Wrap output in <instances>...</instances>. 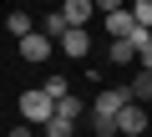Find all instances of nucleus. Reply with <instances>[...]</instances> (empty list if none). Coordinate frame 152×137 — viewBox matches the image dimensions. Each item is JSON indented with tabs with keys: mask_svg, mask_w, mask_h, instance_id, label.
<instances>
[{
	"mask_svg": "<svg viewBox=\"0 0 152 137\" xmlns=\"http://www.w3.org/2000/svg\"><path fill=\"white\" fill-rule=\"evenodd\" d=\"M107 61H112V66H132V61H137V46H132V41H112Z\"/></svg>",
	"mask_w": 152,
	"mask_h": 137,
	"instance_id": "9",
	"label": "nucleus"
},
{
	"mask_svg": "<svg viewBox=\"0 0 152 137\" xmlns=\"http://www.w3.org/2000/svg\"><path fill=\"white\" fill-rule=\"evenodd\" d=\"M66 31H71V21H66V15H61V10H56V15H41V36H51V41H56V46H61V41H66Z\"/></svg>",
	"mask_w": 152,
	"mask_h": 137,
	"instance_id": "7",
	"label": "nucleus"
},
{
	"mask_svg": "<svg viewBox=\"0 0 152 137\" xmlns=\"http://www.w3.org/2000/svg\"><path fill=\"white\" fill-rule=\"evenodd\" d=\"M5 31H10L15 41H26V36H36V31H41V21H36L31 10H20V5H15V10L5 15Z\"/></svg>",
	"mask_w": 152,
	"mask_h": 137,
	"instance_id": "4",
	"label": "nucleus"
},
{
	"mask_svg": "<svg viewBox=\"0 0 152 137\" xmlns=\"http://www.w3.org/2000/svg\"><path fill=\"white\" fill-rule=\"evenodd\" d=\"M132 15H137V26H142V31H152V0H137Z\"/></svg>",
	"mask_w": 152,
	"mask_h": 137,
	"instance_id": "13",
	"label": "nucleus"
},
{
	"mask_svg": "<svg viewBox=\"0 0 152 137\" xmlns=\"http://www.w3.org/2000/svg\"><path fill=\"white\" fill-rule=\"evenodd\" d=\"M117 132H122V137H152V117H147V107L132 102V107L117 117Z\"/></svg>",
	"mask_w": 152,
	"mask_h": 137,
	"instance_id": "3",
	"label": "nucleus"
},
{
	"mask_svg": "<svg viewBox=\"0 0 152 137\" xmlns=\"http://www.w3.org/2000/svg\"><path fill=\"white\" fill-rule=\"evenodd\" d=\"M61 15L71 21V31H86V21H91V0H66Z\"/></svg>",
	"mask_w": 152,
	"mask_h": 137,
	"instance_id": "6",
	"label": "nucleus"
},
{
	"mask_svg": "<svg viewBox=\"0 0 152 137\" xmlns=\"http://www.w3.org/2000/svg\"><path fill=\"white\" fill-rule=\"evenodd\" d=\"M46 137H76V122H66V117H56V122L46 127Z\"/></svg>",
	"mask_w": 152,
	"mask_h": 137,
	"instance_id": "14",
	"label": "nucleus"
},
{
	"mask_svg": "<svg viewBox=\"0 0 152 137\" xmlns=\"http://www.w3.org/2000/svg\"><path fill=\"white\" fill-rule=\"evenodd\" d=\"M86 51H91V36H86V31H66L61 56H86Z\"/></svg>",
	"mask_w": 152,
	"mask_h": 137,
	"instance_id": "8",
	"label": "nucleus"
},
{
	"mask_svg": "<svg viewBox=\"0 0 152 137\" xmlns=\"http://www.w3.org/2000/svg\"><path fill=\"white\" fill-rule=\"evenodd\" d=\"M56 117H66V122H81V117H86V102H81V97H66V102L56 107Z\"/></svg>",
	"mask_w": 152,
	"mask_h": 137,
	"instance_id": "11",
	"label": "nucleus"
},
{
	"mask_svg": "<svg viewBox=\"0 0 152 137\" xmlns=\"http://www.w3.org/2000/svg\"><path fill=\"white\" fill-rule=\"evenodd\" d=\"M46 97H51V102H56V107H61V102H66V97H71V81H66V76H61V71H51V76H46Z\"/></svg>",
	"mask_w": 152,
	"mask_h": 137,
	"instance_id": "10",
	"label": "nucleus"
},
{
	"mask_svg": "<svg viewBox=\"0 0 152 137\" xmlns=\"http://www.w3.org/2000/svg\"><path fill=\"white\" fill-rule=\"evenodd\" d=\"M132 107V86H102L91 97V117H122Z\"/></svg>",
	"mask_w": 152,
	"mask_h": 137,
	"instance_id": "2",
	"label": "nucleus"
},
{
	"mask_svg": "<svg viewBox=\"0 0 152 137\" xmlns=\"http://www.w3.org/2000/svg\"><path fill=\"white\" fill-rule=\"evenodd\" d=\"M20 122H26V127H51V122H56V102L46 97V86L20 92Z\"/></svg>",
	"mask_w": 152,
	"mask_h": 137,
	"instance_id": "1",
	"label": "nucleus"
},
{
	"mask_svg": "<svg viewBox=\"0 0 152 137\" xmlns=\"http://www.w3.org/2000/svg\"><path fill=\"white\" fill-rule=\"evenodd\" d=\"M132 102H152V71H137L132 76Z\"/></svg>",
	"mask_w": 152,
	"mask_h": 137,
	"instance_id": "12",
	"label": "nucleus"
},
{
	"mask_svg": "<svg viewBox=\"0 0 152 137\" xmlns=\"http://www.w3.org/2000/svg\"><path fill=\"white\" fill-rule=\"evenodd\" d=\"M51 51H56V41H51V36H41V31L20 41V56H26V61H51Z\"/></svg>",
	"mask_w": 152,
	"mask_h": 137,
	"instance_id": "5",
	"label": "nucleus"
},
{
	"mask_svg": "<svg viewBox=\"0 0 152 137\" xmlns=\"http://www.w3.org/2000/svg\"><path fill=\"white\" fill-rule=\"evenodd\" d=\"M10 137H36V127H26V122H15V127H10Z\"/></svg>",
	"mask_w": 152,
	"mask_h": 137,
	"instance_id": "15",
	"label": "nucleus"
}]
</instances>
